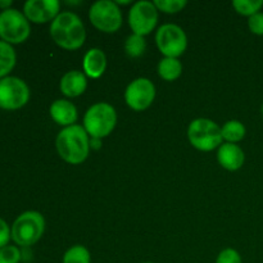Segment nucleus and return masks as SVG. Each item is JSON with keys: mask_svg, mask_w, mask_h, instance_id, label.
Returning a JSON list of instances; mask_svg holds the SVG:
<instances>
[{"mask_svg": "<svg viewBox=\"0 0 263 263\" xmlns=\"http://www.w3.org/2000/svg\"><path fill=\"white\" fill-rule=\"evenodd\" d=\"M50 36L62 49L77 50L86 40V31L79 15L72 12H62L51 22Z\"/></svg>", "mask_w": 263, "mask_h": 263, "instance_id": "nucleus-1", "label": "nucleus"}, {"mask_svg": "<svg viewBox=\"0 0 263 263\" xmlns=\"http://www.w3.org/2000/svg\"><path fill=\"white\" fill-rule=\"evenodd\" d=\"M57 152L69 164H80L86 161L90 152V139L82 126L64 127L55 140Z\"/></svg>", "mask_w": 263, "mask_h": 263, "instance_id": "nucleus-2", "label": "nucleus"}, {"mask_svg": "<svg viewBox=\"0 0 263 263\" xmlns=\"http://www.w3.org/2000/svg\"><path fill=\"white\" fill-rule=\"evenodd\" d=\"M117 123L116 109L108 103H97L85 113L84 128L91 139H103L109 135Z\"/></svg>", "mask_w": 263, "mask_h": 263, "instance_id": "nucleus-3", "label": "nucleus"}, {"mask_svg": "<svg viewBox=\"0 0 263 263\" xmlns=\"http://www.w3.org/2000/svg\"><path fill=\"white\" fill-rule=\"evenodd\" d=\"M12 239L20 247H31L37 243L45 230V220L36 211H27L18 216L13 222Z\"/></svg>", "mask_w": 263, "mask_h": 263, "instance_id": "nucleus-4", "label": "nucleus"}, {"mask_svg": "<svg viewBox=\"0 0 263 263\" xmlns=\"http://www.w3.org/2000/svg\"><path fill=\"white\" fill-rule=\"evenodd\" d=\"M187 138L195 149L211 152L222 145V133L216 122L208 118H197L187 128Z\"/></svg>", "mask_w": 263, "mask_h": 263, "instance_id": "nucleus-5", "label": "nucleus"}, {"mask_svg": "<svg viewBox=\"0 0 263 263\" xmlns=\"http://www.w3.org/2000/svg\"><path fill=\"white\" fill-rule=\"evenodd\" d=\"M31 33L30 21L22 12L9 8L0 12V40L10 44H22Z\"/></svg>", "mask_w": 263, "mask_h": 263, "instance_id": "nucleus-6", "label": "nucleus"}, {"mask_svg": "<svg viewBox=\"0 0 263 263\" xmlns=\"http://www.w3.org/2000/svg\"><path fill=\"white\" fill-rule=\"evenodd\" d=\"M90 22L95 28L105 33H113L122 26V13L117 3L100 0L94 3L89 12Z\"/></svg>", "mask_w": 263, "mask_h": 263, "instance_id": "nucleus-7", "label": "nucleus"}, {"mask_svg": "<svg viewBox=\"0 0 263 263\" xmlns=\"http://www.w3.org/2000/svg\"><path fill=\"white\" fill-rule=\"evenodd\" d=\"M156 43L166 58H179L187 48V37L180 26L167 23L157 31Z\"/></svg>", "mask_w": 263, "mask_h": 263, "instance_id": "nucleus-8", "label": "nucleus"}, {"mask_svg": "<svg viewBox=\"0 0 263 263\" xmlns=\"http://www.w3.org/2000/svg\"><path fill=\"white\" fill-rule=\"evenodd\" d=\"M30 100V87L23 80L14 76L0 79V108L15 110L25 107Z\"/></svg>", "mask_w": 263, "mask_h": 263, "instance_id": "nucleus-9", "label": "nucleus"}, {"mask_svg": "<svg viewBox=\"0 0 263 263\" xmlns=\"http://www.w3.org/2000/svg\"><path fill=\"white\" fill-rule=\"evenodd\" d=\"M158 22V9L151 2H138L128 13V23L134 33L140 36L149 35Z\"/></svg>", "mask_w": 263, "mask_h": 263, "instance_id": "nucleus-10", "label": "nucleus"}, {"mask_svg": "<svg viewBox=\"0 0 263 263\" xmlns=\"http://www.w3.org/2000/svg\"><path fill=\"white\" fill-rule=\"evenodd\" d=\"M156 98V86L148 79H136L126 87L125 100L134 110H144L152 105Z\"/></svg>", "mask_w": 263, "mask_h": 263, "instance_id": "nucleus-11", "label": "nucleus"}, {"mask_svg": "<svg viewBox=\"0 0 263 263\" xmlns=\"http://www.w3.org/2000/svg\"><path fill=\"white\" fill-rule=\"evenodd\" d=\"M23 14L30 22H53L59 15V2L57 0H28L23 5Z\"/></svg>", "mask_w": 263, "mask_h": 263, "instance_id": "nucleus-12", "label": "nucleus"}, {"mask_svg": "<svg viewBox=\"0 0 263 263\" xmlns=\"http://www.w3.org/2000/svg\"><path fill=\"white\" fill-rule=\"evenodd\" d=\"M217 159L218 163L228 171H236V170L241 168L246 161V156L244 152L241 151L240 146L236 144L226 143L218 148L217 152Z\"/></svg>", "mask_w": 263, "mask_h": 263, "instance_id": "nucleus-13", "label": "nucleus"}, {"mask_svg": "<svg viewBox=\"0 0 263 263\" xmlns=\"http://www.w3.org/2000/svg\"><path fill=\"white\" fill-rule=\"evenodd\" d=\"M50 117L55 123L64 127L73 126L77 121V109L71 102L66 99H58L50 105Z\"/></svg>", "mask_w": 263, "mask_h": 263, "instance_id": "nucleus-14", "label": "nucleus"}, {"mask_svg": "<svg viewBox=\"0 0 263 263\" xmlns=\"http://www.w3.org/2000/svg\"><path fill=\"white\" fill-rule=\"evenodd\" d=\"M61 91L68 98H77L85 92L87 87L86 76L81 71H69L62 77Z\"/></svg>", "mask_w": 263, "mask_h": 263, "instance_id": "nucleus-15", "label": "nucleus"}, {"mask_svg": "<svg viewBox=\"0 0 263 263\" xmlns=\"http://www.w3.org/2000/svg\"><path fill=\"white\" fill-rule=\"evenodd\" d=\"M107 68V57L102 49L92 48L84 57V71L91 79H99Z\"/></svg>", "mask_w": 263, "mask_h": 263, "instance_id": "nucleus-16", "label": "nucleus"}, {"mask_svg": "<svg viewBox=\"0 0 263 263\" xmlns=\"http://www.w3.org/2000/svg\"><path fill=\"white\" fill-rule=\"evenodd\" d=\"M17 62L15 50L10 44L0 40V79L7 77L13 71Z\"/></svg>", "mask_w": 263, "mask_h": 263, "instance_id": "nucleus-17", "label": "nucleus"}, {"mask_svg": "<svg viewBox=\"0 0 263 263\" xmlns=\"http://www.w3.org/2000/svg\"><path fill=\"white\" fill-rule=\"evenodd\" d=\"M182 73V64L177 58L164 57L158 64V74L166 81H175Z\"/></svg>", "mask_w": 263, "mask_h": 263, "instance_id": "nucleus-18", "label": "nucleus"}, {"mask_svg": "<svg viewBox=\"0 0 263 263\" xmlns=\"http://www.w3.org/2000/svg\"><path fill=\"white\" fill-rule=\"evenodd\" d=\"M221 133H222V139L228 143L235 144L238 141L243 140L246 136V126L240 122V121L231 120L228 121L225 125L221 127Z\"/></svg>", "mask_w": 263, "mask_h": 263, "instance_id": "nucleus-19", "label": "nucleus"}, {"mask_svg": "<svg viewBox=\"0 0 263 263\" xmlns=\"http://www.w3.org/2000/svg\"><path fill=\"white\" fill-rule=\"evenodd\" d=\"M145 49L146 43L144 36L133 33V35H130L126 39L125 51L128 57H131V58H138V57L143 55Z\"/></svg>", "mask_w": 263, "mask_h": 263, "instance_id": "nucleus-20", "label": "nucleus"}, {"mask_svg": "<svg viewBox=\"0 0 263 263\" xmlns=\"http://www.w3.org/2000/svg\"><path fill=\"white\" fill-rule=\"evenodd\" d=\"M91 256L84 246H74L64 253L63 263H90Z\"/></svg>", "mask_w": 263, "mask_h": 263, "instance_id": "nucleus-21", "label": "nucleus"}, {"mask_svg": "<svg viewBox=\"0 0 263 263\" xmlns=\"http://www.w3.org/2000/svg\"><path fill=\"white\" fill-rule=\"evenodd\" d=\"M233 7L239 14L252 17L262 9L263 2L262 0H234Z\"/></svg>", "mask_w": 263, "mask_h": 263, "instance_id": "nucleus-22", "label": "nucleus"}, {"mask_svg": "<svg viewBox=\"0 0 263 263\" xmlns=\"http://www.w3.org/2000/svg\"><path fill=\"white\" fill-rule=\"evenodd\" d=\"M153 4L161 12L174 14V13L181 12L186 7L187 2L186 0H154Z\"/></svg>", "mask_w": 263, "mask_h": 263, "instance_id": "nucleus-23", "label": "nucleus"}, {"mask_svg": "<svg viewBox=\"0 0 263 263\" xmlns=\"http://www.w3.org/2000/svg\"><path fill=\"white\" fill-rule=\"evenodd\" d=\"M22 253L14 246H7L0 248V263H20Z\"/></svg>", "mask_w": 263, "mask_h": 263, "instance_id": "nucleus-24", "label": "nucleus"}, {"mask_svg": "<svg viewBox=\"0 0 263 263\" xmlns=\"http://www.w3.org/2000/svg\"><path fill=\"white\" fill-rule=\"evenodd\" d=\"M216 263H243L238 251L233 248H226L217 256Z\"/></svg>", "mask_w": 263, "mask_h": 263, "instance_id": "nucleus-25", "label": "nucleus"}, {"mask_svg": "<svg viewBox=\"0 0 263 263\" xmlns=\"http://www.w3.org/2000/svg\"><path fill=\"white\" fill-rule=\"evenodd\" d=\"M248 27L252 33L254 35L262 36L263 35V13L258 12L249 17L248 20Z\"/></svg>", "mask_w": 263, "mask_h": 263, "instance_id": "nucleus-26", "label": "nucleus"}, {"mask_svg": "<svg viewBox=\"0 0 263 263\" xmlns=\"http://www.w3.org/2000/svg\"><path fill=\"white\" fill-rule=\"evenodd\" d=\"M10 239H12V230L8 226V223L0 217V248L7 247Z\"/></svg>", "mask_w": 263, "mask_h": 263, "instance_id": "nucleus-27", "label": "nucleus"}, {"mask_svg": "<svg viewBox=\"0 0 263 263\" xmlns=\"http://www.w3.org/2000/svg\"><path fill=\"white\" fill-rule=\"evenodd\" d=\"M12 7V0H0V9L5 10Z\"/></svg>", "mask_w": 263, "mask_h": 263, "instance_id": "nucleus-28", "label": "nucleus"}, {"mask_svg": "<svg viewBox=\"0 0 263 263\" xmlns=\"http://www.w3.org/2000/svg\"><path fill=\"white\" fill-rule=\"evenodd\" d=\"M261 112H262V116H263V104H262V108H261Z\"/></svg>", "mask_w": 263, "mask_h": 263, "instance_id": "nucleus-29", "label": "nucleus"}, {"mask_svg": "<svg viewBox=\"0 0 263 263\" xmlns=\"http://www.w3.org/2000/svg\"><path fill=\"white\" fill-rule=\"evenodd\" d=\"M144 263H153V262H144Z\"/></svg>", "mask_w": 263, "mask_h": 263, "instance_id": "nucleus-30", "label": "nucleus"}]
</instances>
